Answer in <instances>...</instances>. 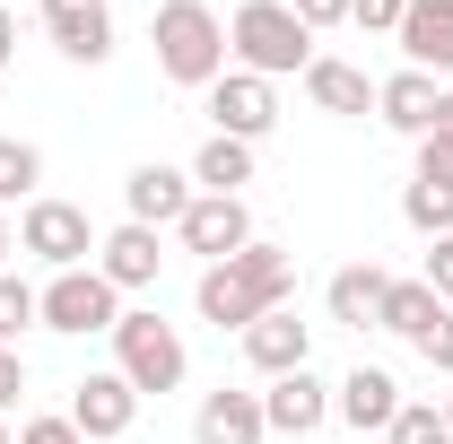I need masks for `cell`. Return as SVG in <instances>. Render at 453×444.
<instances>
[{"mask_svg": "<svg viewBox=\"0 0 453 444\" xmlns=\"http://www.w3.org/2000/svg\"><path fill=\"white\" fill-rule=\"evenodd\" d=\"M35 9H44V35L61 44V61H79V70L113 61V0H35Z\"/></svg>", "mask_w": 453, "mask_h": 444, "instance_id": "10", "label": "cell"}, {"mask_svg": "<svg viewBox=\"0 0 453 444\" xmlns=\"http://www.w3.org/2000/svg\"><path fill=\"white\" fill-rule=\"evenodd\" d=\"M384 287H393L384 262H349V271H332L323 305H332V323H349V332H375L384 323Z\"/></svg>", "mask_w": 453, "mask_h": 444, "instance_id": "19", "label": "cell"}, {"mask_svg": "<svg viewBox=\"0 0 453 444\" xmlns=\"http://www.w3.org/2000/svg\"><path fill=\"white\" fill-rule=\"evenodd\" d=\"M288 296H296V253L253 235L235 262H210V271H201V287H192V314H201L210 332H235V340H244L262 314H280Z\"/></svg>", "mask_w": 453, "mask_h": 444, "instance_id": "1", "label": "cell"}, {"mask_svg": "<svg viewBox=\"0 0 453 444\" xmlns=\"http://www.w3.org/2000/svg\"><path fill=\"white\" fill-rule=\"evenodd\" d=\"M9 253H18V218L0 210V262H9Z\"/></svg>", "mask_w": 453, "mask_h": 444, "instance_id": "35", "label": "cell"}, {"mask_svg": "<svg viewBox=\"0 0 453 444\" xmlns=\"http://www.w3.org/2000/svg\"><path fill=\"white\" fill-rule=\"evenodd\" d=\"M418 279L436 287V305H453V235H436V244H427V262H418Z\"/></svg>", "mask_w": 453, "mask_h": 444, "instance_id": "28", "label": "cell"}, {"mask_svg": "<svg viewBox=\"0 0 453 444\" xmlns=\"http://www.w3.org/2000/svg\"><path fill=\"white\" fill-rule=\"evenodd\" d=\"M149 44H157V70L174 88H219L226 79V18L210 0H157L149 9Z\"/></svg>", "mask_w": 453, "mask_h": 444, "instance_id": "3", "label": "cell"}, {"mask_svg": "<svg viewBox=\"0 0 453 444\" xmlns=\"http://www.w3.org/2000/svg\"><path fill=\"white\" fill-rule=\"evenodd\" d=\"M427 140H453V88L436 96V131H427Z\"/></svg>", "mask_w": 453, "mask_h": 444, "instance_id": "34", "label": "cell"}, {"mask_svg": "<svg viewBox=\"0 0 453 444\" xmlns=\"http://www.w3.org/2000/svg\"><path fill=\"white\" fill-rule=\"evenodd\" d=\"M35 323H44V287H27L18 271H0V348H18Z\"/></svg>", "mask_w": 453, "mask_h": 444, "instance_id": "24", "label": "cell"}, {"mask_svg": "<svg viewBox=\"0 0 453 444\" xmlns=\"http://www.w3.org/2000/svg\"><path fill=\"white\" fill-rule=\"evenodd\" d=\"M113 375L140 392H183V375H192V348H183V332H174L157 305H122V323H113Z\"/></svg>", "mask_w": 453, "mask_h": 444, "instance_id": "4", "label": "cell"}, {"mask_svg": "<svg viewBox=\"0 0 453 444\" xmlns=\"http://www.w3.org/2000/svg\"><path fill=\"white\" fill-rule=\"evenodd\" d=\"M384 444H453V427H445L436 401H401V418L384 427Z\"/></svg>", "mask_w": 453, "mask_h": 444, "instance_id": "26", "label": "cell"}, {"mask_svg": "<svg viewBox=\"0 0 453 444\" xmlns=\"http://www.w3.org/2000/svg\"><path fill=\"white\" fill-rule=\"evenodd\" d=\"M18 401H27V357H18V348H0V418H9Z\"/></svg>", "mask_w": 453, "mask_h": 444, "instance_id": "31", "label": "cell"}, {"mask_svg": "<svg viewBox=\"0 0 453 444\" xmlns=\"http://www.w3.org/2000/svg\"><path fill=\"white\" fill-rule=\"evenodd\" d=\"M192 192H244V183H253V149H244V140H226V131H210V140H201V149H192Z\"/></svg>", "mask_w": 453, "mask_h": 444, "instance_id": "21", "label": "cell"}, {"mask_svg": "<svg viewBox=\"0 0 453 444\" xmlns=\"http://www.w3.org/2000/svg\"><path fill=\"white\" fill-rule=\"evenodd\" d=\"M183 210H192V174H183V166L149 157V166L122 174V218H131V226H174Z\"/></svg>", "mask_w": 453, "mask_h": 444, "instance_id": "11", "label": "cell"}, {"mask_svg": "<svg viewBox=\"0 0 453 444\" xmlns=\"http://www.w3.org/2000/svg\"><path fill=\"white\" fill-rule=\"evenodd\" d=\"M393 44L410 53V70H427V79L445 70V79H453V0H410Z\"/></svg>", "mask_w": 453, "mask_h": 444, "instance_id": "18", "label": "cell"}, {"mask_svg": "<svg viewBox=\"0 0 453 444\" xmlns=\"http://www.w3.org/2000/svg\"><path fill=\"white\" fill-rule=\"evenodd\" d=\"M262 418H271V436H314L332 418V384L314 366H296V375H280V384L262 392Z\"/></svg>", "mask_w": 453, "mask_h": 444, "instance_id": "17", "label": "cell"}, {"mask_svg": "<svg viewBox=\"0 0 453 444\" xmlns=\"http://www.w3.org/2000/svg\"><path fill=\"white\" fill-rule=\"evenodd\" d=\"M35 183H44V149L35 140H0V210L35 201Z\"/></svg>", "mask_w": 453, "mask_h": 444, "instance_id": "25", "label": "cell"}, {"mask_svg": "<svg viewBox=\"0 0 453 444\" xmlns=\"http://www.w3.org/2000/svg\"><path fill=\"white\" fill-rule=\"evenodd\" d=\"M192 444H271V418H262V392H201L192 410Z\"/></svg>", "mask_w": 453, "mask_h": 444, "instance_id": "15", "label": "cell"}, {"mask_svg": "<svg viewBox=\"0 0 453 444\" xmlns=\"http://www.w3.org/2000/svg\"><path fill=\"white\" fill-rule=\"evenodd\" d=\"M70 427H79L88 444H113V436H131V427H140V392L122 384L113 366L79 375V384H70Z\"/></svg>", "mask_w": 453, "mask_h": 444, "instance_id": "8", "label": "cell"}, {"mask_svg": "<svg viewBox=\"0 0 453 444\" xmlns=\"http://www.w3.org/2000/svg\"><path fill=\"white\" fill-rule=\"evenodd\" d=\"M96 271L122 287V296H140V287H157V271H166V244H157V226H105L96 235Z\"/></svg>", "mask_w": 453, "mask_h": 444, "instance_id": "12", "label": "cell"}, {"mask_svg": "<svg viewBox=\"0 0 453 444\" xmlns=\"http://www.w3.org/2000/svg\"><path fill=\"white\" fill-rule=\"evenodd\" d=\"M401 218L418 226L427 244H436V235H453V183H436V174H410V183H401Z\"/></svg>", "mask_w": 453, "mask_h": 444, "instance_id": "23", "label": "cell"}, {"mask_svg": "<svg viewBox=\"0 0 453 444\" xmlns=\"http://www.w3.org/2000/svg\"><path fill=\"white\" fill-rule=\"evenodd\" d=\"M332 418L357 427V436H384V427L401 418V384L384 375V366H349V375L332 384Z\"/></svg>", "mask_w": 453, "mask_h": 444, "instance_id": "13", "label": "cell"}, {"mask_svg": "<svg viewBox=\"0 0 453 444\" xmlns=\"http://www.w3.org/2000/svg\"><path fill=\"white\" fill-rule=\"evenodd\" d=\"M18 444H88V436L70 427V410H44V418H27V427H18Z\"/></svg>", "mask_w": 453, "mask_h": 444, "instance_id": "29", "label": "cell"}, {"mask_svg": "<svg viewBox=\"0 0 453 444\" xmlns=\"http://www.w3.org/2000/svg\"><path fill=\"white\" fill-rule=\"evenodd\" d=\"M436 79L427 70H393V79H375V122L384 131H401V140H427L436 131Z\"/></svg>", "mask_w": 453, "mask_h": 444, "instance_id": "16", "label": "cell"}, {"mask_svg": "<svg viewBox=\"0 0 453 444\" xmlns=\"http://www.w3.org/2000/svg\"><path fill=\"white\" fill-rule=\"evenodd\" d=\"M436 410H445V427H453V392H445V401H436Z\"/></svg>", "mask_w": 453, "mask_h": 444, "instance_id": "37", "label": "cell"}, {"mask_svg": "<svg viewBox=\"0 0 453 444\" xmlns=\"http://www.w3.org/2000/svg\"><path fill=\"white\" fill-rule=\"evenodd\" d=\"M401 9H410V0H349V27H366V35H401Z\"/></svg>", "mask_w": 453, "mask_h": 444, "instance_id": "27", "label": "cell"}, {"mask_svg": "<svg viewBox=\"0 0 453 444\" xmlns=\"http://www.w3.org/2000/svg\"><path fill=\"white\" fill-rule=\"evenodd\" d=\"M288 9H296L314 35H323V27H349V0H288Z\"/></svg>", "mask_w": 453, "mask_h": 444, "instance_id": "32", "label": "cell"}, {"mask_svg": "<svg viewBox=\"0 0 453 444\" xmlns=\"http://www.w3.org/2000/svg\"><path fill=\"white\" fill-rule=\"evenodd\" d=\"M244 366H253V375H271V384H280V375H296V366H314V323H296V314H262V323H253V332H244Z\"/></svg>", "mask_w": 453, "mask_h": 444, "instance_id": "14", "label": "cell"}, {"mask_svg": "<svg viewBox=\"0 0 453 444\" xmlns=\"http://www.w3.org/2000/svg\"><path fill=\"white\" fill-rule=\"evenodd\" d=\"M418 357H427L436 375H453V305H445V314H436V332L418 340Z\"/></svg>", "mask_w": 453, "mask_h": 444, "instance_id": "30", "label": "cell"}, {"mask_svg": "<svg viewBox=\"0 0 453 444\" xmlns=\"http://www.w3.org/2000/svg\"><path fill=\"white\" fill-rule=\"evenodd\" d=\"M9 61H18V9L0 0V70H9Z\"/></svg>", "mask_w": 453, "mask_h": 444, "instance_id": "33", "label": "cell"}, {"mask_svg": "<svg viewBox=\"0 0 453 444\" xmlns=\"http://www.w3.org/2000/svg\"><path fill=\"white\" fill-rule=\"evenodd\" d=\"M183 235V253H201V271L210 262H235L244 244H253V210H244V192H192V210L174 218Z\"/></svg>", "mask_w": 453, "mask_h": 444, "instance_id": "7", "label": "cell"}, {"mask_svg": "<svg viewBox=\"0 0 453 444\" xmlns=\"http://www.w3.org/2000/svg\"><path fill=\"white\" fill-rule=\"evenodd\" d=\"M305 96H314V113H375V79L357 70V61H340V53H314V70H305Z\"/></svg>", "mask_w": 453, "mask_h": 444, "instance_id": "20", "label": "cell"}, {"mask_svg": "<svg viewBox=\"0 0 453 444\" xmlns=\"http://www.w3.org/2000/svg\"><path fill=\"white\" fill-rule=\"evenodd\" d=\"M436 314H445V305H436V287H427V279H393V287H384V323H375V332H401L410 348H418V340L436 332Z\"/></svg>", "mask_w": 453, "mask_h": 444, "instance_id": "22", "label": "cell"}, {"mask_svg": "<svg viewBox=\"0 0 453 444\" xmlns=\"http://www.w3.org/2000/svg\"><path fill=\"white\" fill-rule=\"evenodd\" d=\"M226 70H253V79H305L314 70V27L288 9V0H244L226 18Z\"/></svg>", "mask_w": 453, "mask_h": 444, "instance_id": "2", "label": "cell"}, {"mask_svg": "<svg viewBox=\"0 0 453 444\" xmlns=\"http://www.w3.org/2000/svg\"><path fill=\"white\" fill-rule=\"evenodd\" d=\"M0 444H18V427H9V418H0Z\"/></svg>", "mask_w": 453, "mask_h": 444, "instance_id": "36", "label": "cell"}, {"mask_svg": "<svg viewBox=\"0 0 453 444\" xmlns=\"http://www.w3.org/2000/svg\"><path fill=\"white\" fill-rule=\"evenodd\" d=\"M113 323H122V287H113L96 262H88V271H53V279H44V332L88 340V332H113Z\"/></svg>", "mask_w": 453, "mask_h": 444, "instance_id": "6", "label": "cell"}, {"mask_svg": "<svg viewBox=\"0 0 453 444\" xmlns=\"http://www.w3.org/2000/svg\"><path fill=\"white\" fill-rule=\"evenodd\" d=\"M18 253H27V262H44V271H88V262H96V226H88L79 201L35 192V201L18 210Z\"/></svg>", "mask_w": 453, "mask_h": 444, "instance_id": "5", "label": "cell"}, {"mask_svg": "<svg viewBox=\"0 0 453 444\" xmlns=\"http://www.w3.org/2000/svg\"><path fill=\"white\" fill-rule=\"evenodd\" d=\"M271 122H280V88L271 79H253V70H226L219 88H210V131H226V140H271Z\"/></svg>", "mask_w": 453, "mask_h": 444, "instance_id": "9", "label": "cell"}, {"mask_svg": "<svg viewBox=\"0 0 453 444\" xmlns=\"http://www.w3.org/2000/svg\"><path fill=\"white\" fill-rule=\"evenodd\" d=\"M445 149H453V140H445Z\"/></svg>", "mask_w": 453, "mask_h": 444, "instance_id": "38", "label": "cell"}]
</instances>
